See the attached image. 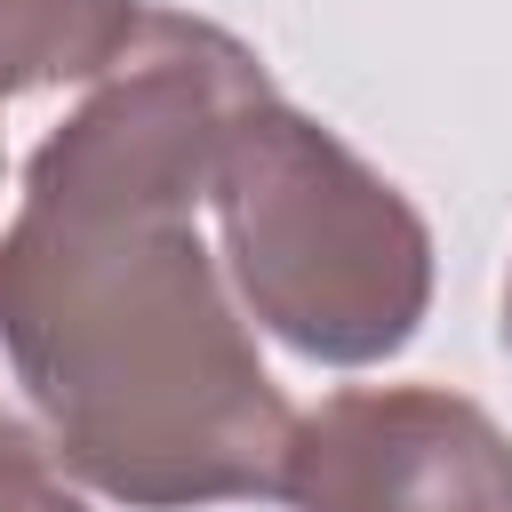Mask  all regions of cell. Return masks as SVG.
Segmentation results:
<instances>
[{"instance_id": "cell-3", "label": "cell", "mask_w": 512, "mask_h": 512, "mask_svg": "<svg viewBox=\"0 0 512 512\" xmlns=\"http://www.w3.org/2000/svg\"><path fill=\"white\" fill-rule=\"evenodd\" d=\"M256 96H272L256 48L200 16L144 8L128 48L96 72V96L32 152L24 192L72 208L192 216L216 192L224 136Z\"/></svg>"}, {"instance_id": "cell-1", "label": "cell", "mask_w": 512, "mask_h": 512, "mask_svg": "<svg viewBox=\"0 0 512 512\" xmlns=\"http://www.w3.org/2000/svg\"><path fill=\"white\" fill-rule=\"evenodd\" d=\"M288 440L192 216L24 192L0 240V472L192 512L280 496Z\"/></svg>"}, {"instance_id": "cell-2", "label": "cell", "mask_w": 512, "mask_h": 512, "mask_svg": "<svg viewBox=\"0 0 512 512\" xmlns=\"http://www.w3.org/2000/svg\"><path fill=\"white\" fill-rule=\"evenodd\" d=\"M224 256L248 312L328 368L392 360L432 304V232L352 144L256 96L216 160Z\"/></svg>"}, {"instance_id": "cell-6", "label": "cell", "mask_w": 512, "mask_h": 512, "mask_svg": "<svg viewBox=\"0 0 512 512\" xmlns=\"http://www.w3.org/2000/svg\"><path fill=\"white\" fill-rule=\"evenodd\" d=\"M0 512H88L72 496V480H48V472H0Z\"/></svg>"}, {"instance_id": "cell-7", "label": "cell", "mask_w": 512, "mask_h": 512, "mask_svg": "<svg viewBox=\"0 0 512 512\" xmlns=\"http://www.w3.org/2000/svg\"><path fill=\"white\" fill-rule=\"evenodd\" d=\"M504 352H512V280H504Z\"/></svg>"}, {"instance_id": "cell-4", "label": "cell", "mask_w": 512, "mask_h": 512, "mask_svg": "<svg viewBox=\"0 0 512 512\" xmlns=\"http://www.w3.org/2000/svg\"><path fill=\"white\" fill-rule=\"evenodd\" d=\"M280 496L296 512H512V440L440 384L336 392L296 416Z\"/></svg>"}, {"instance_id": "cell-5", "label": "cell", "mask_w": 512, "mask_h": 512, "mask_svg": "<svg viewBox=\"0 0 512 512\" xmlns=\"http://www.w3.org/2000/svg\"><path fill=\"white\" fill-rule=\"evenodd\" d=\"M136 16V0H0V96L96 80L128 48Z\"/></svg>"}]
</instances>
